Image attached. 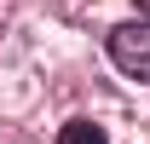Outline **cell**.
<instances>
[{"label": "cell", "instance_id": "obj_1", "mask_svg": "<svg viewBox=\"0 0 150 144\" xmlns=\"http://www.w3.org/2000/svg\"><path fill=\"white\" fill-rule=\"evenodd\" d=\"M110 64L121 75H133V81H150V23L144 18L110 29Z\"/></svg>", "mask_w": 150, "mask_h": 144}, {"label": "cell", "instance_id": "obj_2", "mask_svg": "<svg viewBox=\"0 0 150 144\" xmlns=\"http://www.w3.org/2000/svg\"><path fill=\"white\" fill-rule=\"evenodd\" d=\"M58 144H110V133L98 121H69V127H58Z\"/></svg>", "mask_w": 150, "mask_h": 144}, {"label": "cell", "instance_id": "obj_3", "mask_svg": "<svg viewBox=\"0 0 150 144\" xmlns=\"http://www.w3.org/2000/svg\"><path fill=\"white\" fill-rule=\"evenodd\" d=\"M139 12H144V23H150V0H139Z\"/></svg>", "mask_w": 150, "mask_h": 144}]
</instances>
